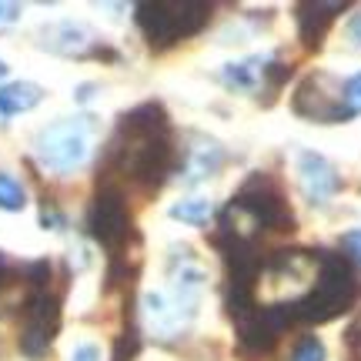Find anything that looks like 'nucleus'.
<instances>
[{
	"mask_svg": "<svg viewBox=\"0 0 361 361\" xmlns=\"http://www.w3.org/2000/svg\"><path fill=\"white\" fill-rule=\"evenodd\" d=\"M71 361H101V348H97L94 341H84V345L74 348V358Z\"/></svg>",
	"mask_w": 361,
	"mask_h": 361,
	"instance_id": "obj_18",
	"label": "nucleus"
},
{
	"mask_svg": "<svg viewBox=\"0 0 361 361\" xmlns=\"http://www.w3.org/2000/svg\"><path fill=\"white\" fill-rule=\"evenodd\" d=\"M24 204H27V194L20 188V180L0 171V207L4 211H20Z\"/></svg>",
	"mask_w": 361,
	"mask_h": 361,
	"instance_id": "obj_14",
	"label": "nucleus"
},
{
	"mask_svg": "<svg viewBox=\"0 0 361 361\" xmlns=\"http://www.w3.org/2000/svg\"><path fill=\"white\" fill-rule=\"evenodd\" d=\"M318 261H322V271H318L314 288L291 305L295 322H328L341 311H348L355 298L361 295L358 274L345 255H322Z\"/></svg>",
	"mask_w": 361,
	"mask_h": 361,
	"instance_id": "obj_2",
	"label": "nucleus"
},
{
	"mask_svg": "<svg viewBox=\"0 0 361 361\" xmlns=\"http://www.w3.org/2000/svg\"><path fill=\"white\" fill-rule=\"evenodd\" d=\"M298 178H301V188H305L311 204H328L341 191V178H338L335 164L324 161L322 154H314V151L298 154Z\"/></svg>",
	"mask_w": 361,
	"mask_h": 361,
	"instance_id": "obj_8",
	"label": "nucleus"
},
{
	"mask_svg": "<svg viewBox=\"0 0 361 361\" xmlns=\"http://www.w3.org/2000/svg\"><path fill=\"white\" fill-rule=\"evenodd\" d=\"M348 37L355 47H361V11L351 13V20H348Z\"/></svg>",
	"mask_w": 361,
	"mask_h": 361,
	"instance_id": "obj_20",
	"label": "nucleus"
},
{
	"mask_svg": "<svg viewBox=\"0 0 361 361\" xmlns=\"http://www.w3.org/2000/svg\"><path fill=\"white\" fill-rule=\"evenodd\" d=\"M221 157H224V151H221L214 141H204L194 147L191 154V164H188V180H197V178H207V174H214V168L221 164Z\"/></svg>",
	"mask_w": 361,
	"mask_h": 361,
	"instance_id": "obj_12",
	"label": "nucleus"
},
{
	"mask_svg": "<svg viewBox=\"0 0 361 361\" xmlns=\"http://www.w3.org/2000/svg\"><path fill=\"white\" fill-rule=\"evenodd\" d=\"M114 161L141 188H161L174 168V144L168 134V114L161 104H141L121 117L111 147Z\"/></svg>",
	"mask_w": 361,
	"mask_h": 361,
	"instance_id": "obj_1",
	"label": "nucleus"
},
{
	"mask_svg": "<svg viewBox=\"0 0 361 361\" xmlns=\"http://www.w3.org/2000/svg\"><path fill=\"white\" fill-rule=\"evenodd\" d=\"M288 67L274 64L271 57H247V61H231V64L221 71V78L228 80L234 90H255L261 84L274 87L278 80H284Z\"/></svg>",
	"mask_w": 361,
	"mask_h": 361,
	"instance_id": "obj_9",
	"label": "nucleus"
},
{
	"mask_svg": "<svg viewBox=\"0 0 361 361\" xmlns=\"http://www.w3.org/2000/svg\"><path fill=\"white\" fill-rule=\"evenodd\" d=\"M341 101H345V111L351 114H361V71L351 74L345 84H341Z\"/></svg>",
	"mask_w": 361,
	"mask_h": 361,
	"instance_id": "obj_16",
	"label": "nucleus"
},
{
	"mask_svg": "<svg viewBox=\"0 0 361 361\" xmlns=\"http://www.w3.org/2000/svg\"><path fill=\"white\" fill-rule=\"evenodd\" d=\"M20 17V4H0V27H11Z\"/></svg>",
	"mask_w": 361,
	"mask_h": 361,
	"instance_id": "obj_19",
	"label": "nucleus"
},
{
	"mask_svg": "<svg viewBox=\"0 0 361 361\" xmlns=\"http://www.w3.org/2000/svg\"><path fill=\"white\" fill-rule=\"evenodd\" d=\"M345 7H348V4H341V0H338V4H301V7H298V27H301L305 44L314 47V44L324 37L328 24H331Z\"/></svg>",
	"mask_w": 361,
	"mask_h": 361,
	"instance_id": "obj_10",
	"label": "nucleus"
},
{
	"mask_svg": "<svg viewBox=\"0 0 361 361\" xmlns=\"http://www.w3.org/2000/svg\"><path fill=\"white\" fill-rule=\"evenodd\" d=\"M90 231H94V238H97L104 247H111V251H117V247L130 238L128 204H124V197H121L114 188H107V191L97 194L94 211H90Z\"/></svg>",
	"mask_w": 361,
	"mask_h": 361,
	"instance_id": "obj_6",
	"label": "nucleus"
},
{
	"mask_svg": "<svg viewBox=\"0 0 361 361\" xmlns=\"http://www.w3.org/2000/svg\"><path fill=\"white\" fill-rule=\"evenodd\" d=\"M87 141H90V130L80 117L57 121V124H47V128L40 130L37 154L51 171L67 174V171H74L87 157Z\"/></svg>",
	"mask_w": 361,
	"mask_h": 361,
	"instance_id": "obj_5",
	"label": "nucleus"
},
{
	"mask_svg": "<svg viewBox=\"0 0 361 361\" xmlns=\"http://www.w3.org/2000/svg\"><path fill=\"white\" fill-rule=\"evenodd\" d=\"M231 211L251 214V221H258V228H268V231H291L295 228V218H291L288 201H284V191L268 174L247 178L245 188L234 194Z\"/></svg>",
	"mask_w": 361,
	"mask_h": 361,
	"instance_id": "obj_4",
	"label": "nucleus"
},
{
	"mask_svg": "<svg viewBox=\"0 0 361 361\" xmlns=\"http://www.w3.org/2000/svg\"><path fill=\"white\" fill-rule=\"evenodd\" d=\"M40 87L37 84H4L0 87V117H17L37 107Z\"/></svg>",
	"mask_w": 361,
	"mask_h": 361,
	"instance_id": "obj_11",
	"label": "nucleus"
},
{
	"mask_svg": "<svg viewBox=\"0 0 361 361\" xmlns=\"http://www.w3.org/2000/svg\"><path fill=\"white\" fill-rule=\"evenodd\" d=\"M137 27L151 47H171L178 40L197 34L211 17V4L201 0H147L137 4Z\"/></svg>",
	"mask_w": 361,
	"mask_h": 361,
	"instance_id": "obj_3",
	"label": "nucleus"
},
{
	"mask_svg": "<svg viewBox=\"0 0 361 361\" xmlns=\"http://www.w3.org/2000/svg\"><path fill=\"white\" fill-rule=\"evenodd\" d=\"M291 361H324V345L314 335H305L291 351Z\"/></svg>",
	"mask_w": 361,
	"mask_h": 361,
	"instance_id": "obj_15",
	"label": "nucleus"
},
{
	"mask_svg": "<svg viewBox=\"0 0 361 361\" xmlns=\"http://www.w3.org/2000/svg\"><path fill=\"white\" fill-rule=\"evenodd\" d=\"M54 328H57V298H51L44 288H37V295L27 305L24 335H20V348H24L27 358H40L51 348Z\"/></svg>",
	"mask_w": 361,
	"mask_h": 361,
	"instance_id": "obj_7",
	"label": "nucleus"
},
{
	"mask_svg": "<svg viewBox=\"0 0 361 361\" xmlns=\"http://www.w3.org/2000/svg\"><path fill=\"white\" fill-rule=\"evenodd\" d=\"M4 74H7V67H4V61H0V78H4Z\"/></svg>",
	"mask_w": 361,
	"mask_h": 361,
	"instance_id": "obj_21",
	"label": "nucleus"
},
{
	"mask_svg": "<svg viewBox=\"0 0 361 361\" xmlns=\"http://www.w3.org/2000/svg\"><path fill=\"white\" fill-rule=\"evenodd\" d=\"M171 218L184 221V224H207L211 201H204V197H184V201H178V204L171 207Z\"/></svg>",
	"mask_w": 361,
	"mask_h": 361,
	"instance_id": "obj_13",
	"label": "nucleus"
},
{
	"mask_svg": "<svg viewBox=\"0 0 361 361\" xmlns=\"http://www.w3.org/2000/svg\"><path fill=\"white\" fill-rule=\"evenodd\" d=\"M341 255L351 261V268H361V228H355V231L341 238Z\"/></svg>",
	"mask_w": 361,
	"mask_h": 361,
	"instance_id": "obj_17",
	"label": "nucleus"
}]
</instances>
